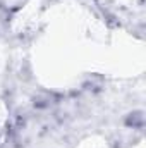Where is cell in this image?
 <instances>
[{"instance_id": "cell-1", "label": "cell", "mask_w": 146, "mask_h": 148, "mask_svg": "<svg viewBox=\"0 0 146 148\" xmlns=\"http://www.w3.org/2000/svg\"><path fill=\"white\" fill-rule=\"evenodd\" d=\"M3 122H5V119H3V114L0 112V133H2V127H3Z\"/></svg>"}]
</instances>
